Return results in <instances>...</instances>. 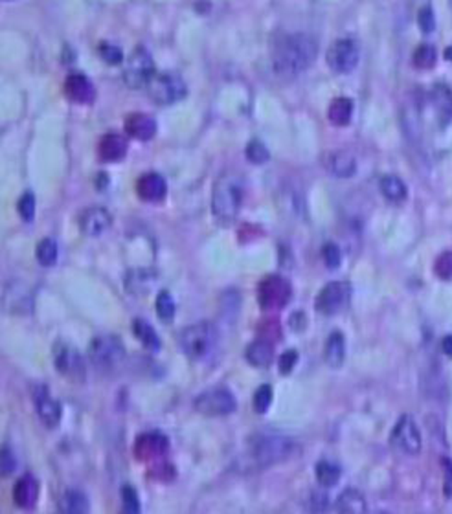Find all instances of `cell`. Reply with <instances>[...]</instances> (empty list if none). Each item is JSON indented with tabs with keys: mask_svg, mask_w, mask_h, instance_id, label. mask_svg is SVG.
<instances>
[{
	"mask_svg": "<svg viewBox=\"0 0 452 514\" xmlns=\"http://www.w3.org/2000/svg\"><path fill=\"white\" fill-rule=\"evenodd\" d=\"M15 469H17V460H15L13 452L9 448H4L2 450V472L11 474Z\"/></svg>",
	"mask_w": 452,
	"mask_h": 514,
	"instance_id": "cell-45",
	"label": "cell"
},
{
	"mask_svg": "<svg viewBox=\"0 0 452 514\" xmlns=\"http://www.w3.org/2000/svg\"><path fill=\"white\" fill-rule=\"evenodd\" d=\"M100 54L109 64H120L124 61V54H122V50H120L118 46L110 45V42H103V45L100 46Z\"/></svg>",
	"mask_w": 452,
	"mask_h": 514,
	"instance_id": "cell-41",
	"label": "cell"
},
{
	"mask_svg": "<svg viewBox=\"0 0 452 514\" xmlns=\"http://www.w3.org/2000/svg\"><path fill=\"white\" fill-rule=\"evenodd\" d=\"M293 296V287L291 283L278 274H270L261 279L260 287H257V301H260L261 309L265 310H278L284 309L291 301Z\"/></svg>",
	"mask_w": 452,
	"mask_h": 514,
	"instance_id": "cell-8",
	"label": "cell"
},
{
	"mask_svg": "<svg viewBox=\"0 0 452 514\" xmlns=\"http://www.w3.org/2000/svg\"><path fill=\"white\" fill-rule=\"evenodd\" d=\"M64 94L70 101L79 105H88L94 101V85L91 79L83 74H70L66 81H64Z\"/></svg>",
	"mask_w": 452,
	"mask_h": 514,
	"instance_id": "cell-16",
	"label": "cell"
},
{
	"mask_svg": "<svg viewBox=\"0 0 452 514\" xmlns=\"http://www.w3.org/2000/svg\"><path fill=\"white\" fill-rule=\"evenodd\" d=\"M311 498H313V500H311V509L313 510L328 509L329 501H328V496H325V494H318V492H315V494H313Z\"/></svg>",
	"mask_w": 452,
	"mask_h": 514,
	"instance_id": "cell-47",
	"label": "cell"
},
{
	"mask_svg": "<svg viewBox=\"0 0 452 514\" xmlns=\"http://www.w3.org/2000/svg\"><path fill=\"white\" fill-rule=\"evenodd\" d=\"M17 209L18 215L23 217V221H26V223L33 221V217H35V197H33V193L30 192L24 193V195L18 199Z\"/></svg>",
	"mask_w": 452,
	"mask_h": 514,
	"instance_id": "cell-38",
	"label": "cell"
},
{
	"mask_svg": "<svg viewBox=\"0 0 452 514\" xmlns=\"http://www.w3.org/2000/svg\"><path fill=\"white\" fill-rule=\"evenodd\" d=\"M125 132H129V136L134 140L147 141L156 134V122L149 114L134 112L125 119Z\"/></svg>",
	"mask_w": 452,
	"mask_h": 514,
	"instance_id": "cell-19",
	"label": "cell"
},
{
	"mask_svg": "<svg viewBox=\"0 0 452 514\" xmlns=\"http://www.w3.org/2000/svg\"><path fill=\"white\" fill-rule=\"evenodd\" d=\"M35 408L37 414H39V419H41L45 426L55 428L61 423V415H63V411H61L59 402L55 401L46 387H39V390H37Z\"/></svg>",
	"mask_w": 452,
	"mask_h": 514,
	"instance_id": "cell-17",
	"label": "cell"
},
{
	"mask_svg": "<svg viewBox=\"0 0 452 514\" xmlns=\"http://www.w3.org/2000/svg\"><path fill=\"white\" fill-rule=\"evenodd\" d=\"M322 257H324L328 269L335 270L338 269V264L342 261V252H340V248H338L335 243H328V245H324V248H322Z\"/></svg>",
	"mask_w": 452,
	"mask_h": 514,
	"instance_id": "cell-39",
	"label": "cell"
},
{
	"mask_svg": "<svg viewBox=\"0 0 452 514\" xmlns=\"http://www.w3.org/2000/svg\"><path fill=\"white\" fill-rule=\"evenodd\" d=\"M133 332H134V337H137L138 340L142 341V344L147 347V349H153V351L160 349L158 334H156L155 329L151 327V325L146 322V320H142V318L133 320Z\"/></svg>",
	"mask_w": 452,
	"mask_h": 514,
	"instance_id": "cell-30",
	"label": "cell"
},
{
	"mask_svg": "<svg viewBox=\"0 0 452 514\" xmlns=\"http://www.w3.org/2000/svg\"><path fill=\"white\" fill-rule=\"evenodd\" d=\"M169 448V443H168V437L164 433L160 432H147L142 433V436L138 437L137 441H134V455H137L140 461H155L158 457L168 452Z\"/></svg>",
	"mask_w": 452,
	"mask_h": 514,
	"instance_id": "cell-14",
	"label": "cell"
},
{
	"mask_svg": "<svg viewBox=\"0 0 452 514\" xmlns=\"http://www.w3.org/2000/svg\"><path fill=\"white\" fill-rule=\"evenodd\" d=\"M359 45L353 39H338L328 50V64L329 69L337 74H349L357 69L359 64Z\"/></svg>",
	"mask_w": 452,
	"mask_h": 514,
	"instance_id": "cell-13",
	"label": "cell"
},
{
	"mask_svg": "<svg viewBox=\"0 0 452 514\" xmlns=\"http://www.w3.org/2000/svg\"><path fill=\"white\" fill-rule=\"evenodd\" d=\"M352 298V285L347 281H333L328 283L320 294L316 296L315 307L320 314L325 316H333V314L340 313L344 307L349 303Z\"/></svg>",
	"mask_w": 452,
	"mask_h": 514,
	"instance_id": "cell-12",
	"label": "cell"
},
{
	"mask_svg": "<svg viewBox=\"0 0 452 514\" xmlns=\"http://www.w3.org/2000/svg\"><path fill=\"white\" fill-rule=\"evenodd\" d=\"M59 509L70 514L87 513L88 500L81 491H66L59 500Z\"/></svg>",
	"mask_w": 452,
	"mask_h": 514,
	"instance_id": "cell-29",
	"label": "cell"
},
{
	"mask_svg": "<svg viewBox=\"0 0 452 514\" xmlns=\"http://www.w3.org/2000/svg\"><path fill=\"white\" fill-rule=\"evenodd\" d=\"M155 307H156V314H158V318L162 320V322L168 323L175 318V309H177V307H175L173 298H171V294H169L168 291H162L158 296H156Z\"/></svg>",
	"mask_w": 452,
	"mask_h": 514,
	"instance_id": "cell-35",
	"label": "cell"
},
{
	"mask_svg": "<svg viewBox=\"0 0 452 514\" xmlns=\"http://www.w3.org/2000/svg\"><path fill=\"white\" fill-rule=\"evenodd\" d=\"M324 358L331 368H340L346 358V340H344L342 332H331L325 341Z\"/></svg>",
	"mask_w": 452,
	"mask_h": 514,
	"instance_id": "cell-23",
	"label": "cell"
},
{
	"mask_svg": "<svg viewBox=\"0 0 452 514\" xmlns=\"http://www.w3.org/2000/svg\"><path fill=\"white\" fill-rule=\"evenodd\" d=\"M247 158L250 160L252 164H265L267 160H269V149H267L265 144L260 140L248 141Z\"/></svg>",
	"mask_w": 452,
	"mask_h": 514,
	"instance_id": "cell-37",
	"label": "cell"
},
{
	"mask_svg": "<svg viewBox=\"0 0 452 514\" xmlns=\"http://www.w3.org/2000/svg\"><path fill=\"white\" fill-rule=\"evenodd\" d=\"M436 61H438V54H436V48L432 45H421L414 52V66H417V69H434Z\"/></svg>",
	"mask_w": 452,
	"mask_h": 514,
	"instance_id": "cell-33",
	"label": "cell"
},
{
	"mask_svg": "<svg viewBox=\"0 0 452 514\" xmlns=\"http://www.w3.org/2000/svg\"><path fill=\"white\" fill-rule=\"evenodd\" d=\"M217 344H219V331L210 322L193 323L178 334V347L192 360L208 358Z\"/></svg>",
	"mask_w": 452,
	"mask_h": 514,
	"instance_id": "cell-4",
	"label": "cell"
},
{
	"mask_svg": "<svg viewBox=\"0 0 452 514\" xmlns=\"http://www.w3.org/2000/svg\"><path fill=\"white\" fill-rule=\"evenodd\" d=\"M37 261L42 264V267H52V264L57 261V255H59V248H57V243L54 239H42L39 245H37Z\"/></svg>",
	"mask_w": 452,
	"mask_h": 514,
	"instance_id": "cell-34",
	"label": "cell"
},
{
	"mask_svg": "<svg viewBox=\"0 0 452 514\" xmlns=\"http://www.w3.org/2000/svg\"><path fill=\"white\" fill-rule=\"evenodd\" d=\"M445 467V481H444V492L447 498H452V463L448 460H444Z\"/></svg>",
	"mask_w": 452,
	"mask_h": 514,
	"instance_id": "cell-46",
	"label": "cell"
},
{
	"mask_svg": "<svg viewBox=\"0 0 452 514\" xmlns=\"http://www.w3.org/2000/svg\"><path fill=\"white\" fill-rule=\"evenodd\" d=\"M366 509H368V507H366V500L364 496H362V492L355 491V489H346L337 500L338 513L362 514L366 513Z\"/></svg>",
	"mask_w": 452,
	"mask_h": 514,
	"instance_id": "cell-27",
	"label": "cell"
},
{
	"mask_svg": "<svg viewBox=\"0 0 452 514\" xmlns=\"http://www.w3.org/2000/svg\"><path fill=\"white\" fill-rule=\"evenodd\" d=\"M39 498V483L33 476H23L13 489V500L23 509H32Z\"/></svg>",
	"mask_w": 452,
	"mask_h": 514,
	"instance_id": "cell-21",
	"label": "cell"
},
{
	"mask_svg": "<svg viewBox=\"0 0 452 514\" xmlns=\"http://www.w3.org/2000/svg\"><path fill=\"white\" fill-rule=\"evenodd\" d=\"M153 281H155V279H153V274H151L149 270H134V272H131L127 276L125 285H127V291L131 292V294L140 296V294H144L147 288L153 287Z\"/></svg>",
	"mask_w": 452,
	"mask_h": 514,
	"instance_id": "cell-31",
	"label": "cell"
},
{
	"mask_svg": "<svg viewBox=\"0 0 452 514\" xmlns=\"http://www.w3.org/2000/svg\"><path fill=\"white\" fill-rule=\"evenodd\" d=\"M122 498H124V509L127 513H138L140 510V501H138V494L133 487H124L122 491Z\"/></svg>",
	"mask_w": 452,
	"mask_h": 514,
	"instance_id": "cell-44",
	"label": "cell"
},
{
	"mask_svg": "<svg viewBox=\"0 0 452 514\" xmlns=\"http://www.w3.org/2000/svg\"><path fill=\"white\" fill-rule=\"evenodd\" d=\"M294 445L289 437L276 432H260L248 439V457H250L257 467H270V465L279 463L285 460Z\"/></svg>",
	"mask_w": 452,
	"mask_h": 514,
	"instance_id": "cell-3",
	"label": "cell"
},
{
	"mask_svg": "<svg viewBox=\"0 0 452 514\" xmlns=\"http://www.w3.org/2000/svg\"><path fill=\"white\" fill-rule=\"evenodd\" d=\"M432 103H434L441 123L452 122V90L447 85H436L432 88Z\"/></svg>",
	"mask_w": 452,
	"mask_h": 514,
	"instance_id": "cell-26",
	"label": "cell"
},
{
	"mask_svg": "<svg viewBox=\"0 0 452 514\" xmlns=\"http://www.w3.org/2000/svg\"><path fill=\"white\" fill-rule=\"evenodd\" d=\"M155 61L146 48L131 52L124 64V81L129 88H147L151 79L155 78Z\"/></svg>",
	"mask_w": 452,
	"mask_h": 514,
	"instance_id": "cell-6",
	"label": "cell"
},
{
	"mask_svg": "<svg viewBox=\"0 0 452 514\" xmlns=\"http://www.w3.org/2000/svg\"><path fill=\"white\" fill-rule=\"evenodd\" d=\"M88 358L100 371H110L125 358V346L115 334H101L88 344Z\"/></svg>",
	"mask_w": 452,
	"mask_h": 514,
	"instance_id": "cell-5",
	"label": "cell"
},
{
	"mask_svg": "<svg viewBox=\"0 0 452 514\" xmlns=\"http://www.w3.org/2000/svg\"><path fill=\"white\" fill-rule=\"evenodd\" d=\"M434 272L441 279H452V252H445L436 259Z\"/></svg>",
	"mask_w": 452,
	"mask_h": 514,
	"instance_id": "cell-40",
	"label": "cell"
},
{
	"mask_svg": "<svg viewBox=\"0 0 452 514\" xmlns=\"http://www.w3.org/2000/svg\"><path fill=\"white\" fill-rule=\"evenodd\" d=\"M110 223H112L110 214L105 208H100V206L85 209V211L79 215V228H81V232L88 237H98L103 232H107Z\"/></svg>",
	"mask_w": 452,
	"mask_h": 514,
	"instance_id": "cell-15",
	"label": "cell"
},
{
	"mask_svg": "<svg viewBox=\"0 0 452 514\" xmlns=\"http://www.w3.org/2000/svg\"><path fill=\"white\" fill-rule=\"evenodd\" d=\"M318 55V42L307 33H291L276 45L272 69L279 78L293 79L306 72Z\"/></svg>",
	"mask_w": 452,
	"mask_h": 514,
	"instance_id": "cell-1",
	"label": "cell"
},
{
	"mask_svg": "<svg viewBox=\"0 0 452 514\" xmlns=\"http://www.w3.org/2000/svg\"><path fill=\"white\" fill-rule=\"evenodd\" d=\"M168 193L166 178L158 173H144L137 180V195L146 202H160Z\"/></svg>",
	"mask_w": 452,
	"mask_h": 514,
	"instance_id": "cell-18",
	"label": "cell"
},
{
	"mask_svg": "<svg viewBox=\"0 0 452 514\" xmlns=\"http://www.w3.org/2000/svg\"><path fill=\"white\" fill-rule=\"evenodd\" d=\"M247 360L248 364L256 366V368H267L274 360V347L269 340H263V338L252 341L247 347Z\"/></svg>",
	"mask_w": 452,
	"mask_h": 514,
	"instance_id": "cell-22",
	"label": "cell"
},
{
	"mask_svg": "<svg viewBox=\"0 0 452 514\" xmlns=\"http://www.w3.org/2000/svg\"><path fill=\"white\" fill-rule=\"evenodd\" d=\"M298 358H300V356H298V351H294V349L285 351L284 355H282V358H279V364H278L279 366V373H282V375L291 373V371L296 368Z\"/></svg>",
	"mask_w": 452,
	"mask_h": 514,
	"instance_id": "cell-43",
	"label": "cell"
},
{
	"mask_svg": "<svg viewBox=\"0 0 452 514\" xmlns=\"http://www.w3.org/2000/svg\"><path fill=\"white\" fill-rule=\"evenodd\" d=\"M441 351L452 358V334H447V337L441 340Z\"/></svg>",
	"mask_w": 452,
	"mask_h": 514,
	"instance_id": "cell-48",
	"label": "cell"
},
{
	"mask_svg": "<svg viewBox=\"0 0 452 514\" xmlns=\"http://www.w3.org/2000/svg\"><path fill=\"white\" fill-rule=\"evenodd\" d=\"M353 116V101L349 98H337L331 101L328 109V118L329 122L337 125V127H344L347 123L352 122Z\"/></svg>",
	"mask_w": 452,
	"mask_h": 514,
	"instance_id": "cell-28",
	"label": "cell"
},
{
	"mask_svg": "<svg viewBox=\"0 0 452 514\" xmlns=\"http://www.w3.org/2000/svg\"><path fill=\"white\" fill-rule=\"evenodd\" d=\"M149 98L156 105H173L186 98L187 87L184 79L175 72L156 74L147 85Z\"/></svg>",
	"mask_w": 452,
	"mask_h": 514,
	"instance_id": "cell-7",
	"label": "cell"
},
{
	"mask_svg": "<svg viewBox=\"0 0 452 514\" xmlns=\"http://www.w3.org/2000/svg\"><path fill=\"white\" fill-rule=\"evenodd\" d=\"M127 140L120 132H109L100 141V156L105 162H120L127 155Z\"/></svg>",
	"mask_w": 452,
	"mask_h": 514,
	"instance_id": "cell-20",
	"label": "cell"
},
{
	"mask_svg": "<svg viewBox=\"0 0 452 514\" xmlns=\"http://www.w3.org/2000/svg\"><path fill=\"white\" fill-rule=\"evenodd\" d=\"M379 189H381V193H383L384 199L390 202H393V204H399V202H402L408 195L407 184L402 182L399 177H395V175H386V177L381 178Z\"/></svg>",
	"mask_w": 452,
	"mask_h": 514,
	"instance_id": "cell-25",
	"label": "cell"
},
{
	"mask_svg": "<svg viewBox=\"0 0 452 514\" xmlns=\"http://www.w3.org/2000/svg\"><path fill=\"white\" fill-rule=\"evenodd\" d=\"M252 404H254V410L257 414H265L267 410L272 404V387L270 386H260L254 393V399H252Z\"/></svg>",
	"mask_w": 452,
	"mask_h": 514,
	"instance_id": "cell-36",
	"label": "cell"
},
{
	"mask_svg": "<svg viewBox=\"0 0 452 514\" xmlns=\"http://www.w3.org/2000/svg\"><path fill=\"white\" fill-rule=\"evenodd\" d=\"M445 59H448L452 63V45L448 46L447 50H445Z\"/></svg>",
	"mask_w": 452,
	"mask_h": 514,
	"instance_id": "cell-49",
	"label": "cell"
},
{
	"mask_svg": "<svg viewBox=\"0 0 452 514\" xmlns=\"http://www.w3.org/2000/svg\"><path fill=\"white\" fill-rule=\"evenodd\" d=\"M329 171L340 178H349L355 175L357 171V160L352 153L347 151H337L333 155L329 156Z\"/></svg>",
	"mask_w": 452,
	"mask_h": 514,
	"instance_id": "cell-24",
	"label": "cell"
},
{
	"mask_svg": "<svg viewBox=\"0 0 452 514\" xmlns=\"http://www.w3.org/2000/svg\"><path fill=\"white\" fill-rule=\"evenodd\" d=\"M390 443L398 452L405 455H417L421 452V432L417 428L416 421L410 415H402L398 421V424L393 426L392 436H390Z\"/></svg>",
	"mask_w": 452,
	"mask_h": 514,
	"instance_id": "cell-11",
	"label": "cell"
},
{
	"mask_svg": "<svg viewBox=\"0 0 452 514\" xmlns=\"http://www.w3.org/2000/svg\"><path fill=\"white\" fill-rule=\"evenodd\" d=\"M195 410L202 415H208V417H224V415H230L236 411V399H233L232 392L226 390V387H210L202 392L201 395L197 397L195 402Z\"/></svg>",
	"mask_w": 452,
	"mask_h": 514,
	"instance_id": "cell-9",
	"label": "cell"
},
{
	"mask_svg": "<svg viewBox=\"0 0 452 514\" xmlns=\"http://www.w3.org/2000/svg\"><path fill=\"white\" fill-rule=\"evenodd\" d=\"M245 197V180L238 171H224L214 184L211 211L221 223H232L238 217Z\"/></svg>",
	"mask_w": 452,
	"mask_h": 514,
	"instance_id": "cell-2",
	"label": "cell"
},
{
	"mask_svg": "<svg viewBox=\"0 0 452 514\" xmlns=\"http://www.w3.org/2000/svg\"><path fill=\"white\" fill-rule=\"evenodd\" d=\"M342 476V470L340 467L331 461H320L316 465V479H318L320 485H324V487H335Z\"/></svg>",
	"mask_w": 452,
	"mask_h": 514,
	"instance_id": "cell-32",
	"label": "cell"
},
{
	"mask_svg": "<svg viewBox=\"0 0 452 514\" xmlns=\"http://www.w3.org/2000/svg\"><path fill=\"white\" fill-rule=\"evenodd\" d=\"M417 23H419V28L425 33L434 32L436 18H434V11H432V8H429V6L421 8L419 15H417Z\"/></svg>",
	"mask_w": 452,
	"mask_h": 514,
	"instance_id": "cell-42",
	"label": "cell"
},
{
	"mask_svg": "<svg viewBox=\"0 0 452 514\" xmlns=\"http://www.w3.org/2000/svg\"><path fill=\"white\" fill-rule=\"evenodd\" d=\"M54 364L55 369L72 382H83L87 377V368H85V360H83L81 353L66 341L55 344Z\"/></svg>",
	"mask_w": 452,
	"mask_h": 514,
	"instance_id": "cell-10",
	"label": "cell"
}]
</instances>
